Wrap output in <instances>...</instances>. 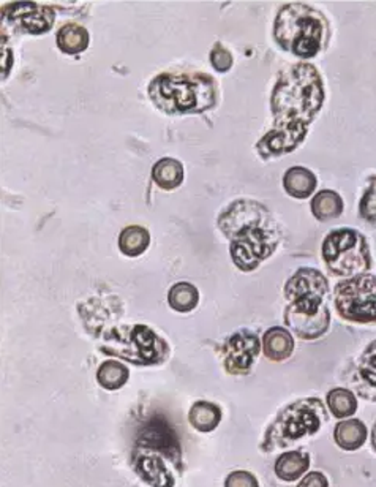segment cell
I'll return each mask as SVG.
<instances>
[{"instance_id":"obj_1","label":"cell","mask_w":376,"mask_h":487,"mask_svg":"<svg viewBox=\"0 0 376 487\" xmlns=\"http://www.w3.org/2000/svg\"><path fill=\"white\" fill-rule=\"evenodd\" d=\"M323 102L321 77L312 65H293L283 71L272 94L274 127L258 144L260 154L271 157L298 148Z\"/></svg>"},{"instance_id":"obj_2","label":"cell","mask_w":376,"mask_h":487,"mask_svg":"<svg viewBox=\"0 0 376 487\" xmlns=\"http://www.w3.org/2000/svg\"><path fill=\"white\" fill-rule=\"evenodd\" d=\"M220 228L231 239V257L237 268L253 271L277 249L279 236L271 228V216L264 206L237 201L222 214Z\"/></svg>"},{"instance_id":"obj_3","label":"cell","mask_w":376,"mask_h":487,"mask_svg":"<svg viewBox=\"0 0 376 487\" xmlns=\"http://www.w3.org/2000/svg\"><path fill=\"white\" fill-rule=\"evenodd\" d=\"M327 280L316 270L302 268L285 287L289 306L285 312V321L300 339H318L329 327V310L325 306Z\"/></svg>"},{"instance_id":"obj_4","label":"cell","mask_w":376,"mask_h":487,"mask_svg":"<svg viewBox=\"0 0 376 487\" xmlns=\"http://www.w3.org/2000/svg\"><path fill=\"white\" fill-rule=\"evenodd\" d=\"M149 98L168 115L203 113L216 103V86L207 75H172L153 78L147 87Z\"/></svg>"},{"instance_id":"obj_5","label":"cell","mask_w":376,"mask_h":487,"mask_svg":"<svg viewBox=\"0 0 376 487\" xmlns=\"http://www.w3.org/2000/svg\"><path fill=\"white\" fill-rule=\"evenodd\" d=\"M325 29V20L316 10L306 4H289L275 20V40L298 58H313L321 50Z\"/></svg>"},{"instance_id":"obj_6","label":"cell","mask_w":376,"mask_h":487,"mask_svg":"<svg viewBox=\"0 0 376 487\" xmlns=\"http://www.w3.org/2000/svg\"><path fill=\"white\" fill-rule=\"evenodd\" d=\"M327 421L325 405L318 399H302L287 407L269 427L262 448H285L307 436L318 432Z\"/></svg>"},{"instance_id":"obj_7","label":"cell","mask_w":376,"mask_h":487,"mask_svg":"<svg viewBox=\"0 0 376 487\" xmlns=\"http://www.w3.org/2000/svg\"><path fill=\"white\" fill-rule=\"evenodd\" d=\"M325 263L334 276L354 277L370 268L369 247L356 230L332 231L323 244Z\"/></svg>"},{"instance_id":"obj_8","label":"cell","mask_w":376,"mask_h":487,"mask_svg":"<svg viewBox=\"0 0 376 487\" xmlns=\"http://www.w3.org/2000/svg\"><path fill=\"white\" fill-rule=\"evenodd\" d=\"M335 306L344 320L376 321V277L361 274L338 283Z\"/></svg>"},{"instance_id":"obj_9","label":"cell","mask_w":376,"mask_h":487,"mask_svg":"<svg viewBox=\"0 0 376 487\" xmlns=\"http://www.w3.org/2000/svg\"><path fill=\"white\" fill-rule=\"evenodd\" d=\"M136 446L140 449L157 451L166 459L180 467V445L176 430L163 415H152L147 418L136 430Z\"/></svg>"},{"instance_id":"obj_10","label":"cell","mask_w":376,"mask_h":487,"mask_svg":"<svg viewBox=\"0 0 376 487\" xmlns=\"http://www.w3.org/2000/svg\"><path fill=\"white\" fill-rule=\"evenodd\" d=\"M4 21L20 32L43 33L54 24V12L33 2H16L4 8Z\"/></svg>"},{"instance_id":"obj_11","label":"cell","mask_w":376,"mask_h":487,"mask_svg":"<svg viewBox=\"0 0 376 487\" xmlns=\"http://www.w3.org/2000/svg\"><path fill=\"white\" fill-rule=\"evenodd\" d=\"M261 345L258 335L250 331L233 334L224 345L225 369L230 373H249Z\"/></svg>"},{"instance_id":"obj_12","label":"cell","mask_w":376,"mask_h":487,"mask_svg":"<svg viewBox=\"0 0 376 487\" xmlns=\"http://www.w3.org/2000/svg\"><path fill=\"white\" fill-rule=\"evenodd\" d=\"M133 459L136 473L140 474L141 480L147 482L149 486H174V478L168 472V468L165 467V464L159 455H146V453H142V449H140L133 455Z\"/></svg>"},{"instance_id":"obj_13","label":"cell","mask_w":376,"mask_h":487,"mask_svg":"<svg viewBox=\"0 0 376 487\" xmlns=\"http://www.w3.org/2000/svg\"><path fill=\"white\" fill-rule=\"evenodd\" d=\"M356 386L357 391L361 392L363 398L376 402V340L363 352L359 363V380Z\"/></svg>"},{"instance_id":"obj_14","label":"cell","mask_w":376,"mask_h":487,"mask_svg":"<svg viewBox=\"0 0 376 487\" xmlns=\"http://www.w3.org/2000/svg\"><path fill=\"white\" fill-rule=\"evenodd\" d=\"M262 346H264V354L271 361H283L293 353V337L283 327H272L264 335Z\"/></svg>"},{"instance_id":"obj_15","label":"cell","mask_w":376,"mask_h":487,"mask_svg":"<svg viewBox=\"0 0 376 487\" xmlns=\"http://www.w3.org/2000/svg\"><path fill=\"white\" fill-rule=\"evenodd\" d=\"M283 186L294 198H308L316 187V178L307 168L294 167L285 174Z\"/></svg>"},{"instance_id":"obj_16","label":"cell","mask_w":376,"mask_h":487,"mask_svg":"<svg viewBox=\"0 0 376 487\" xmlns=\"http://www.w3.org/2000/svg\"><path fill=\"white\" fill-rule=\"evenodd\" d=\"M152 179L160 188L174 190L184 180V167L174 159H161L153 165Z\"/></svg>"},{"instance_id":"obj_17","label":"cell","mask_w":376,"mask_h":487,"mask_svg":"<svg viewBox=\"0 0 376 487\" xmlns=\"http://www.w3.org/2000/svg\"><path fill=\"white\" fill-rule=\"evenodd\" d=\"M310 465V457L300 451H291L281 455L275 464V473L283 481L299 480Z\"/></svg>"},{"instance_id":"obj_18","label":"cell","mask_w":376,"mask_h":487,"mask_svg":"<svg viewBox=\"0 0 376 487\" xmlns=\"http://www.w3.org/2000/svg\"><path fill=\"white\" fill-rule=\"evenodd\" d=\"M365 438H367V429L359 419L342 421L335 427V442L338 443V446L348 451L361 448Z\"/></svg>"},{"instance_id":"obj_19","label":"cell","mask_w":376,"mask_h":487,"mask_svg":"<svg viewBox=\"0 0 376 487\" xmlns=\"http://www.w3.org/2000/svg\"><path fill=\"white\" fill-rule=\"evenodd\" d=\"M151 244L149 231L142 226H128L119 236V249L127 257H140Z\"/></svg>"},{"instance_id":"obj_20","label":"cell","mask_w":376,"mask_h":487,"mask_svg":"<svg viewBox=\"0 0 376 487\" xmlns=\"http://www.w3.org/2000/svg\"><path fill=\"white\" fill-rule=\"evenodd\" d=\"M58 46L65 54H79L89 46V33L78 24H67L59 31Z\"/></svg>"},{"instance_id":"obj_21","label":"cell","mask_w":376,"mask_h":487,"mask_svg":"<svg viewBox=\"0 0 376 487\" xmlns=\"http://www.w3.org/2000/svg\"><path fill=\"white\" fill-rule=\"evenodd\" d=\"M188 419L199 432H212L222 419V411L211 402H197L188 413Z\"/></svg>"},{"instance_id":"obj_22","label":"cell","mask_w":376,"mask_h":487,"mask_svg":"<svg viewBox=\"0 0 376 487\" xmlns=\"http://www.w3.org/2000/svg\"><path fill=\"white\" fill-rule=\"evenodd\" d=\"M312 211L319 220H332L338 217L344 211V201L337 193L332 190H323L316 193L312 201Z\"/></svg>"},{"instance_id":"obj_23","label":"cell","mask_w":376,"mask_h":487,"mask_svg":"<svg viewBox=\"0 0 376 487\" xmlns=\"http://www.w3.org/2000/svg\"><path fill=\"white\" fill-rule=\"evenodd\" d=\"M96 380L105 390L115 391L127 383L128 369L117 361H105L96 372Z\"/></svg>"},{"instance_id":"obj_24","label":"cell","mask_w":376,"mask_h":487,"mask_svg":"<svg viewBox=\"0 0 376 487\" xmlns=\"http://www.w3.org/2000/svg\"><path fill=\"white\" fill-rule=\"evenodd\" d=\"M168 301L178 312H190L198 306V289L187 282L176 283L168 295Z\"/></svg>"},{"instance_id":"obj_25","label":"cell","mask_w":376,"mask_h":487,"mask_svg":"<svg viewBox=\"0 0 376 487\" xmlns=\"http://www.w3.org/2000/svg\"><path fill=\"white\" fill-rule=\"evenodd\" d=\"M327 405L331 409L334 417L348 418L354 415L357 409V400L353 392L348 390H334L327 396Z\"/></svg>"},{"instance_id":"obj_26","label":"cell","mask_w":376,"mask_h":487,"mask_svg":"<svg viewBox=\"0 0 376 487\" xmlns=\"http://www.w3.org/2000/svg\"><path fill=\"white\" fill-rule=\"evenodd\" d=\"M361 212L369 222H376V179L371 180L361 201Z\"/></svg>"},{"instance_id":"obj_27","label":"cell","mask_w":376,"mask_h":487,"mask_svg":"<svg viewBox=\"0 0 376 487\" xmlns=\"http://www.w3.org/2000/svg\"><path fill=\"white\" fill-rule=\"evenodd\" d=\"M211 60L216 70L226 71L230 70L231 65H233V58H231L230 52L225 50L222 45H216V48L212 50Z\"/></svg>"},{"instance_id":"obj_28","label":"cell","mask_w":376,"mask_h":487,"mask_svg":"<svg viewBox=\"0 0 376 487\" xmlns=\"http://www.w3.org/2000/svg\"><path fill=\"white\" fill-rule=\"evenodd\" d=\"M225 486L256 487L258 486V481H256L252 474L247 473V472H236V473L230 474V478L226 480V484H225Z\"/></svg>"},{"instance_id":"obj_29","label":"cell","mask_w":376,"mask_h":487,"mask_svg":"<svg viewBox=\"0 0 376 487\" xmlns=\"http://www.w3.org/2000/svg\"><path fill=\"white\" fill-rule=\"evenodd\" d=\"M299 486L302 487H325L327 486V480H326V476H323L321 473H310L307 478H304V480L300 481Z\"/></svg>"},{"instance_id":"obj_30","label":"cell","mask_w":376,"mask_h":487,"mask_svg":"<svg viewBox=\"0 0 376 487\" xmlns=\"http://www.w3.org/2000/svg\"><path fill=\"white\" fill-rule=\"evenodd\" d=\"M373 446H375L376 449V424L375 427H373Z\"/></svg>"}]
</instances>
